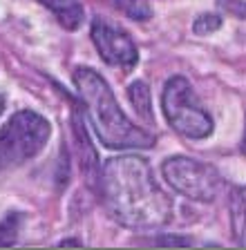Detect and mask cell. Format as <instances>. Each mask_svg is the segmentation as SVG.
I'll return each instance as SVG.
<instances>
[{
  "label": "cell",
  "mask_w": 246,
  "mask_h": 250,
  "mask_svg": "<svg viewBox=\"0 0 246 250\" xmlns=\"http://www.w3.org/2000/svg\"><path fill=\"white\" fill-rule=\"evenodd\" d=\"M101 199L114 221L132 230H157L170 224L173 201L155 181L146 159L134 154L108 159L101 170Z\"/></svg>",
  "instance_id": "1"
},
{
  "label": "cell",
  "mask_w": 246,
  "mask_h": 250,
  "mask_svg": "<svg viewBox=\"0 0 246 250\" xmlns=\"http://www.w3.org/2000/svg\"><path fill=\"white\" fill-rule=\"evenodd\" d=\"M74 85L85 103L88 116L105 147L112 150H148L155 146V136L136 127L119 107L110 85L92 67H76Z\"/></svg>",
  "instance_id": "2"
},
{
  "label": "cell",
  "mask_w": 246,
  "mask_h": 250,
  "mask_svg": "<svg viewBox=\"0 0 246 250\" xmlns=\"http://www.w3.org/2000/svg\"><path fill=\"white\" fill-rule=\"evenodd\" d=\"M52 127L49 121L32 109H21L0 130V172L14 170L32 161L47 146Z\"/></svg>",
  "instance_id": "3"
},
{
  "label": "cell",
  "mask_w": 246,
  "mask_h": 250,
  "mask_svg": "<svg viewBox=\"0 0 246 250\" xmlns=\"http://www.w3.org/2000/svg\"><path fill=\"white\" fill-rule=\"evenodd\" d=\"M161 107L168 123L186 139H208L213 134V119L201 107L193 85L183 76H173L166 81L161 94Z\"/></svg>",
  "instance_id": "4"
},
{
  "label": "cell",
  "mask_w": 246,
  "mask_h": 250,
  "mask_svg": "<svg viewBox=\"0 0 246 250\" xmlns=\"http://www.w3.org/2000/svg\"><path fill=\"white\" fill-rule=\"evenodd\" d=\"M161 174L175 192L193 201H213L222 188V177L213 166L181 154L166 159Z\"/></svg>",
  "instance_id": "5"
},
{
  "label": "cell",
  "mask_w": 246,
  "mask_h": 250,
  "mask_svg": "<svg viewBox=\"0 0 246 250\" xmlns=\"http://www.w3.org/2000/svg\"><path fill=\"white\" fill-rule=\"evenodd\" d=\"M89 36H92V42H94L96 52L101 54V58L112 67H121L123 72H130L139 62V49L130 38V34L108 22L105 18L96 16L92 21Z\"/></svg>",
  "instance_id": "6"
},
{
  "label": "cell",
  "mask_w": 246,
  "mask_h": 250,
  "mask_svg": "<svg viewBox=\"0 0 246 250\" xmlns=\"http://www.w3.org/2000/svg\"><path fill=\"white\" fill-rule=\"evenodd\" d=\"M45 5L65 29H79L85 18V9L79 0H38Z\"/></svg>",
  "instance_id": "7"
},
{
  "label": "cell",
  "mask_w": 246,
  "mask_h": 250,
  "mask_svg": "<svg viewBox=\"0 0 246 250\" xmlns=\"http://www.w3.org/2000/svg\"><path fill=\"white\" fill-rule=\"evenodd\" d=\"M230 212H233V232L237 244H244V190L233 188L230 192Z\"/></svg>",
  "instance_id": "8"
},
{
  "label": "cell",
  "mask_w": 246,
  "mask_h": 250,
  "mask_svg": "<svg viewBox=\"0 0 246 250\" xmlns=\"http://www.w3.org/2000/svg\"><path fill=\"white\" fill-rule=\"evenodd\" d=\"M128 96H130V101H132L136 112H139L146 121H152V109H150L152 105H150V89H148V85L143 83V81L132 83L130 89H128Z\"/></svg>",
  "instance_id": "9"
},
{
  "label": "cell",
  "mask_w": 246,
  "mask_h": 250,
  "mask_svg": "<svg viewBox=\"0 0 246 250\" xmlns=\"http://www.w3.org/2000/svg\"><path fill=\"white\" fill-rule=\"evenodd\" d=\"M108 2L132 21H148L152 14L146 0H108Z\"/></svg>",
  "instance_id": "10"
},
{
  "label": "cell",
  "mask_w": 246,
  "mask_h": 250,
  "mask_svg": "<svg viewBox=\"0 0 246 250\" xmlns=\"http://www.w3.org/2000/svg\"><path fill=\"white\" fill-rule=\"evenodd\" d=\"M21 224H22L21 212H9L2 221H0V246L16 244L18 232H21Z\"/></svg>",
  "instance_id": "11"
},
{
  "label": "cell",
  "mask_w": 246,
  "mask_h": 250,
  "mask_svg": "<svg viewBox=\"0 0 246 250\" xmlns=\"http://www.w3.org/2000/svg\"><path fill=\"white\" fill-rule=\"evenodd\" d=\"M222 27V18L215 14H201L197 21L193 22V31L197 36H208L213 31H217Z\"/></svg>",
  "instance_id": "12"
},
{
  "label": "cell",
  "mask_w": 246,
  "mask_h": 250,
  "mask_svg": "<svg viewBox=\"0 0 246 250\" xmlns=\"http://www.w3.org/2000/svg\"><path fill=\"white\" fill-rule=\"evenodd\" d=\"M155 244H159V246H190V239H183V237H163V239H157Z\"/></svg>",
  "instance_id": "13"
},
{
  "label": "cell",
  "mask_w": 246,
  "mask_h": 250,
  "mask_svg": "<svg viewBox=\"0 0 246 250\" xmlns=\"http://www.w3.org/2000/svg\"><path fill=\"white\" fill-rule=\"evenodd\" d=\"M58 246H83V241H76V239H63Z\"/></svg>",
  "instance_id": "14"
},
{
  "label": "cell",
  "mask_w": 246,
  "mask_h": 250,
  "mask_svg": "<svg viewBox=\"0 0 246 250\" xmlns=\"http://www.w3.org/2000/svg\"><path fill=\"white\" fill-rule=\"evenodd\" d=\"M2 109H5V96L0 94V114H2Z\"/></svg>",
  "instance_id": "15"
}]
</instances>
